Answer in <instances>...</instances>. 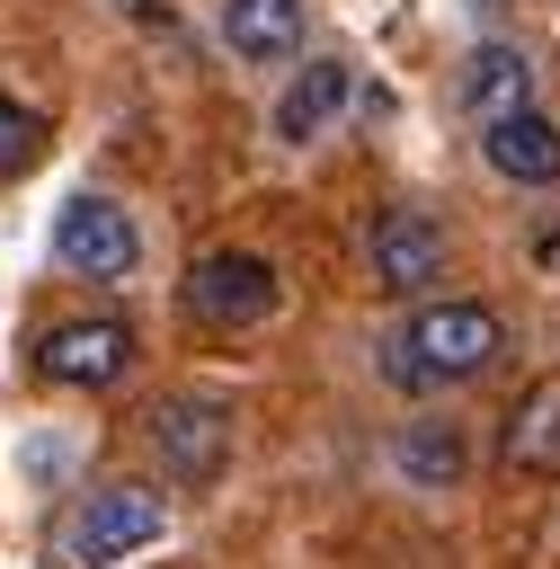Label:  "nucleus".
Returning <instances> with one entry per match:
<instances>
[{
  "label": "nucleus",
  "instance_id": "nucleus-13",
  "mask_svg": "<svg viewBox=\"0 0 560 569\" xmlns=\"http://www.w3.org/2000/svg\"><path fill=\"white\" fill-rule=\"evenodd\" d=\"M400 471H409L418 489L462 480V427H453V418H418V427L400 436Z\"/></svg>",
  "mask_w": 560,
  "mask_h": 569
},
{
  "label": "nucleus",
  "instance_id": "nucleus-5",
  "mask_svg": "<svg viewBox=\"0 0 560 569\" xmlns=\"http://www.w3.org/2000/svg\"><path fill=\"white\" fill-rule=\"evenodd\" d=\"M133 365V329L124 320H53L44 338H36V373L44 382H62V391H107L116 373Z\"/></svg>",
  "mask_w": 560,
  "mask_h": 569
},
{
  "label": "nucleus",
  "instance_id": "nucleus-6",
  "mask_svg": "<svg viewBox=\"0 0 560 569\" xmlns=\"http://www.w3.org/2000/svg\"><path fill=\"white\" fill-rule=\"evenodd\" d=\"M142 427H151V445L178 480H213L231 462V409L222 400H151Z\"/></svg>",
  "mask_w": 560,
  "mask_h": 569
},
{
  "label": "nucleus",
  "instance_id": "nucleus-8",
  "mask_svg": "<svg viewBox=\"0 0 560 569\" xmlns=\"http://www.w3.org/2000/svg\"><path fill=\"white\" fill-rule=\"evenodd\" d=\"M444 276V231L427 213H382L373 222V284L382 293H427Z\"/></svg>",
  "mask_w": 560,
  "mask_h": 569
},
{
  "label": "nucleus",
  "instance_id": "nucleus-11",
  "mask_svg": "<svg viewBox=\"0 0 560 569\" xmlns=\"http://www.w3.org/2000/svg\"><path fill=\"white\" fill-rule=\"evenodd\" d=\"M356 98V71L347 62H302V80L276 98V133L284 142H311V133H329V116Z\"/></svg>",
  "mask_w": 560,
  "mask_h": 569
},
{
  "label": "nucleus",
  "instance_id": "nucleus-1",
  "mask_svg": "<svg viewBox=\"0 0 560 569\" xmlns=\"http://www.w3.org/2000/svg\"><path fill=\"white\" fill-rule=\"evenodd\" d=\"M498 347H507V329L489 302H427V311H409L400 338H382V373L400 391H453V382L489 373Z\"/></svg>",
  "mask_w": 560,
  "mask_h": 569
},
{
  "label": "nucleus",
  "instance_id": "nucleus-14",
  "mask_svg": "<svg viewBox=\"0 0 560 569\" xmlns=\"http://www.w3.org/2000/svg\"><path fill=\"white\" fill-rule=\"evenodd\" d=\"M36 151H44V124H36L18 98H0V169H27Z\"/></svg>",
  "mask_w": 560,
  "mask_h": 569
},
{
  "label": "nucleus",
  "instance_id": "nucleus-12",
  "mask_svg": "<svg viewBox=\"0 0 560 569\" xmlns=\"http://www.w3.org/2000/svg\"><path fill=\"white\" fill-rule=\"evenodd\" d=\"M222 44L240 62H276L302 44V0H222Z\"/></svg>",
  "mask_w": 560,
  "mask_h": 569
},
{
  "label": "nucleus",
  "instance_id": "nucleus-4",
  "mask_svg": "<svg viewBox=\"0 0 560 569\" xmlns=\"http://www.w3.org/2000/svg\"><path fill=\"white\" fill-rule=\"evenodd\" d=\"M187 311L204 329H258L276 311V267L258 249H204L187 276Z\"/></svg>",
  "mask_w": 560,
  "mask_h": 569
},
{
  "label": "nucleus",
  "instance_id": "nucleus-7",
  "mask_svg": "<svg viewBox=\"0 0 560 569\" xmlns=\"http://www.w3.org/2000/svg\"><path fill=\"white\" fill-rule=\"evenodd\" d=\"M480 160L516 187H551L560 178V124L542 107H516V116H489L480 124Z\"/></svg>",
  "mask_w": 560,
  "mask_h": 569
},
{
  "label": "nucleus",
  "instance_id": "nucleus-9",
  "mask_svg": "<svg viewBox=\"0 0 560 569\" xmlns=\"http://www.w3.org/2000/svg\"><path fill=\"white\" fill-rule=\"evenodd\" d=\"M498 462L507 471H560V373H542L516 409H507V436H498Z\"/></svg>",
  "mask_w": 560,
  "mask_h": 569
},
{
  "label": "nucleus",
  "instance_id": "nucleus-10",
  "mask_svg": "<svg viewBox=\"0 0 560 569\" xmlns=\"http://www.w3.org/2000/svg\"><path fill=\"white\" fill-rule=\"evenodd\" d=\"M462 107L489 124V116H516V107H533V62L516 53V44H480L471 62H462Z\"/></svg>",
  "mask_w": 560,
  "mask_h": 569
},
{
  "label": "nucleus",
  "instance_id": "nucleus-3",
  "mask_svg": "<svg viewBox=\"0 0 560 569\" xmlns=\"http://www.w3.org/2000/svg\"><path fill=\"white\" fill-rule=\"evenodd\" d=\"M53 258L71 276H89V284H124L142 267V231H133V213L116 196H71L53 213Z\"/></svg>",
  "mask_w": 560,
  "mask_h": 569
},
{
  "label": "nucleus",
  "instance_id": "nucleus-2",
  "mask_svg": "<svg viewBox=\"0 0 560 569\" xmlns=\"http://www.w3.org/2000/svg\"><path fill=\"white\" fill-rule=\"evenodd\" d=\"M160 525H169L160 489H142V480H107V489H89V498L71 507V525H62V560H71V569H107V560L160 542Z\"/></svg>",
  "mask_w": 560,
  "mask_h": 569
}]
</instances>
